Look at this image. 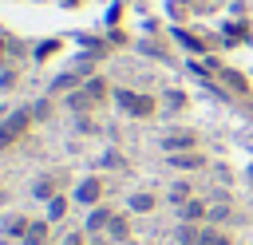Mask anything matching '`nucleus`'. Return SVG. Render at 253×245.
<instances>
[{
    "instance_id": "16",
    "label": "nucleus",
    "mask_w": 253,
    "mask_h": 245,
    "mask_svg": "<svg viewBox=\"0 0 253 245\" xmlns=\"http://www.w3.org/2000/svg\"><path fill=\"white\" fill-rule=\"evenodd\" d=\"M51 186H55V182H51V178H43V182L36 186V198H47V194H51Z\"/></svg>"
},
{
    "instance_id": "9",
    "label": "nucleus",
    "mask_w": 253,
    "mask_h": 245,
    "mask_svg": "<svg viewBox=\"0 0 253 245\" xmlns=\"http://www.w3.org/2000/svg\"><path fill=\"white\" fill-rule=\"evenodd\" d=\"M47 241V221H32L24 233V245H43Z\"/></svg>"
},
{
    "instance_id": "8",
    "label": "nucleus",
    "mask_w": 253,
    "mask_h": 245,
    "mask_svg": "<svg viewBox=\"0 0 253 245\" xmlns=\"http://www.w3.org/2000/svg\"><path fill=\"white\" fill-rule=\"evenodd\" d=\"M210 209H206V202H198V198H190V202H182V217L186 221H202Z\"/></svg>"
},
{
    "instance_id": "10",
    "label": "nucleus",
    "mask_w": 253,
    "mask_h": 245,
    "mask_svg": "<svg viewBox=\"0 0 253 245\" xmlns=\"http://www.w3.org/2000/svg\"><path fill=\"white\" fill-rule=\"evenodd\" d=\"M178 245H202V229L198 225H178Z\"/></svg>"
},
{
    "instance_id": "1",
    "label": "nucleus",
    "mask_w": 253,
    "mask_h": 245,
    "mask_svg": "<svg viewBox=\"0 0 253 245\" xmlns=\"http://www.w3.org/2000/svg\"><path fill=\"white\" fill-rule=\"evenodd\" d=\"M28 126H32V115H28V111H16L8 122H0V146H12Z\"/></svg>"
},
{
    "instance_id": "13",
    "label": "nucleus",
    "mask_w": 253,
    "mask_h": 245,
    "mask_svg": "<svg viewBox=\"0 0 253 245\" xmlns=\"http://www.w3.org/2000/svg\"><path fill=\"white\" fill-rule=\"evenodd\" d=\"M67 213V198H51V209H47V221H55V217H63Z\"/></svg>"
},
{
    "instance_id": "15",
    "label": "nucleus",
    "mask_w": 253,
    "mask_h": 245,
    "mask_svg": "<svg viewBox=\"0 0 253 245\" xmlns=\"http://www.w3.org/2000/svg\"><path fill=\"white\" fill-rule=\"evenodd\" d=\"M28 225H32V221H24V217H12V221H8V233H12V237H24V233H28Z\"/></svg>"
},
{
    "instance_id": "11",
    "label": "nucleus",
    "mask_w": 253,
    "mask_h": 245,
    "mask_svg": "<svg viewBox=\"0 0 253 245\" xmlns=\"http://www.w3.org/2000/svg\"><path fill=\"white\" fill-rule=\"evenodd\" d=\"M154 202H158L154 194H134V198H130V209H134V213H150Z\"/></svg>"
},
{
    "instance_id": "7",
    "label": "nucleus",
    "mask_w": 253,
    "mask_h": 245,
    "mask_svg": "<svg viewBox=\"0 0 253 245\" xmlns=\"http://www.w3.org/2000/svg\"><path fill=\"white\" fill-rule=\"evenodd\" d=\"M170 166L174 170H198V166H206V158L202 154H170Z\"/></svg>"
},
{
    "instance_id": "4",
    "label": "nucleus",
    "mask_w": 253,
    "mask_h": 245,
    "mask_svg": "<svg viewBox=\"0 0 253 245\" xmlns=\"http://www.w3.org/2000/svg\"><path fill=\"white\" fill-rule=\"evenodd\" d=\"M75 198H79V202H87V205H95V202L103 198V182H99V178H87V182H79Z\"/></svg>"
},
{
    "instance_id": "6",
    "label": "nucleus",
    "mask_w": 253,
    "mask_h": 245,
    "mask_svg": "<svg viewBox=\"0 0 253 245\" xmlns=\"http://www.w3.org/2000/svg\"><path fill=\"white\" fill-rule=\"evenodd\" d=\"M107 237H111V241H126V237H130V221H126L123 213H115L111 225H107Z\"/></svg>"
},
{
    "instance_id": "3",
    "label": "nucleus",
    "mask_w": 253,
    "mask_h": 245,
    "mask_svg": "<svg viewBox=\"0 0 253 245\" xmlns=\"http://www.w3.org/2000/svg\"><path fill=\"white\" fill-rule=\"evenodd\" d=\"M194 142H198L194 130H178V134H166V138H162V150L178 154V150H194Z\"/></svg>"
},
{
    "instance_id": "14",
    "label": "nucleus",
    "mask_w": 253,
    "mask_h": 245,
    "mask_svg": "<svg viewBox=\"0 0 253 245\" xmlns=\"http://www.w3.org/2000/svg\"><path fill=\"white\" fill-rule=\"evenodd\" d=\"M170 202H178V205H182V202H190V186H186V182H178V186L170 190Z\"/></svg>"
},
{
    "instance_id": "12",
    "label": "nucleus",
    "mask_w": 253,
    "mask_h": 245,
    "mask_svg": "<svg viewBox=\"0 0 253 245\" xmlns=\"http://www.w3.org/2000/svg\"><path fill=\"white\" fill-rule=\"evenodd\" d=\"M202 245H233V241H229V233H221V229H202Z\"/></svg>"
},
{
    "instance_id": "17",
    "label": "nucleus",
    "mask_w": 253,
    "mask_h": 245,
    "mask_svg": "<svg viewBox=\"0 0 253 245\" xmlns=\"http://www.w3.org/2000/svg\"><path fill=\"white\" fill-rule=\"evenodd\" d=\"M63 245H83V233H67V237H63Z\"/></svg>"
},
{
    "instance_id": "5",
    "label": "nucleus",
    "mask_w": 253,
    "mask_h": 245,
    "mask_svg": "<svg viewBox=\"0 0 253 245\" xmlns=\"http://www.w3.org/2000/svg\"><path fill=\"white\" fill-rule=\"evenodd\" d=\"M111 217H115V213H111L107 205L91 209V213H87V233H99V229H107V225H111Z\"/></svg>"
},
{
    "instance_id": "2",
    "label": "nucleus",
    "mask_w": 253,
    "mask_h": 245,
    "mask_svg": "<svg viewBox=\"0 0 253 245\" xmlns=\"http://www.w3.org/2000/svg\"><path fill=\"white\" fill-rule=\"evenodd\" d=\"M119 103H123V111H130V115H154V99H146V95H130V91H119Z\"/></svg>"
}]
</instances>
